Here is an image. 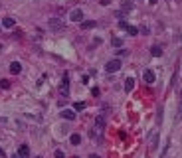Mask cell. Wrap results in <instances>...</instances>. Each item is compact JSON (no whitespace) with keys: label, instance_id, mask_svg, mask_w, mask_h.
Segmentation results:
<instances>
[{"label":"cell","instance_id":"obj_1","mask_svg":"<svg viewBox=\"0 0 182 158\" xmlns=\"http://www.w3.org/2000/svg\"><path fill=\"white\" fill-rule=\"evenodd\" d=\"M47 28H49V30H53V32H59V30H63V22H61L59 18H49Z\"/></svg>","mask_w":182,"mask_h":158},{"label":"cell","instance_id":"obj_2","mask_svg":"<svg viewBox=\"0 0 182 158\" xmlns=\"http://www.w3.org/2000/svg\"><path fill=\"white\" fill-rule=\"evenodd\" d=\"M105 69H107L109 73H115V71H119V69H121V61H119V59H111V61L105 65Z\"/></svg>","mask_w":182,"mask_h":158},{"label":"cell","instance_id":"obj_3","mask_svg":"<svg viewBox=\"0 0 182 158\" xmlns=\"http://www.w3.org/2000/svg\"><path fill=\"white\" fill-rule=\"evenodd\" d=\"M69 20H71V22H81V20H83V12H81L79 8L71 10V14H69Z\"/></svg>","mask_w":182,"mask_h":158},{"label":"cell","instance_id":"obj_4","mask_svg":"<svg viewBox=\"0 0 182 158\" xmlns=\"http://www.w3.org/2000/svg\"><path fill=\"white\" fill-rule=\"evenodd\" d=\"M95 128L97 130H103L105 128V115H99V117L95 118Z\"/></svg>","mask_w":182,"mask_h":158},{"label":"cell","instance_id":"obj_5","mask_svg":"<svg viewBox=\"0 0 182 158\" xmlns=\"http://www.w3.org/2000/svg\"><path fill=\"white\" fill-rule=\"evenodd\" d=\"M18 156L20 158H30V148H28V144H22V146H20Z\"/></svg>","mask_w":182,"mask_h":158},{"label":"cell","instance_id":"obj_6","mask_svg":"<svg viewBox=\"0 0 182 158\" xmlns=\"http://www.w3.org/2000/svg\"><path fill=\"white\" fill-rule=\"evenodd\" d=\"M61 117H63V118H67V120H73V118H75V111H73V109H63Z\"/></svg>","mask_w":182,"mask_h":158},{"label":"cell","instance_id":"obj_7","mask_svg":"<svg viewBox=\"0 0 182 158\" xmlns=\"http://www.w3.org/2000/svg\"><path fill=\"white\" fill-rule=\"evenodd\" d=\"M133 87H135V79H133V77H127V79H125V91H127V93H131V91H133Z\"/></svg>","mask_w":182,"mask_h":158},{"label":"cell","instance_id":"obj_8","mask_svg":"<svg viewBox=\"0 0 182 158\" xmlns=\"http://www.w3.org/2000/svg\"><path fill=\"white\" fill-rule=\"evenodd\" d=\"M95 28V20H81V30H91Z\"/></svg>","mask_w":182,"mask_h":158},{"label":"cell","instance_id":"obj_9","mask_svg":"<svg viewBox=\"0 0 182 158\" xmlns=\"http://www.w3.org/2000/svg\"><path fill=\"white\" fill-rule=\"evenodd\" d=\"M150 55L160 57V55H162V47H160V45H152V47H150Z\"/></svg>","mask_w":182,"mask_h":158},{"label":"cell","instance_id":"obj_10","mask_svg":"<svg viewBox=\"0 0 182 158\" xmlns=\"http://www.w3.org/2000/svg\"><path fill=\"white\" fill-rule=\"evenodd\" d=\"M144 81H146V83H154V71L146 69V71H144Z\"/></svg>","mask_w":182,"mask_h":158},{"label":"cell","instance_id":"obj_11","mask_svg":"<svg viewBox=\"0 0 182 158\" xmlns=\"http://www.w3.org/2000/svg\"><path fill=\"white\" fill-rule=\"evenodd\" d=\"M10 71H12V73H20V71H22V65H20L18 61H12V63H10Z\"/></svg>","mask_w":182,"mask_h":158},{"label":"cell","instance_id":"obj_12","mask_svg":"<svg viewBox=\"0 0 182 158\" xmlns=\"http://www.w3.org/2000/svg\"><path fill=\"white\" fill-rule=\"evenodd\" d=\"M69 142H71L73 146H79V144H81V136H79V134H71V136H69Z\"/></svg>","mask_w":182,"mask_h":158},{"label":"cell","instance_id":"obj_13","mask_svg":"<svg viewBox=\"0 0 182 158\" xmlns=\"http://www.w3.org/2000/svg\"><path fill=\"white\" fill-rule=\"evenodd\" d=\"M14 24H16L14 18H4V20H2V26H4V28H12Z\"/></svg>","mask_w":182,"mask_h":158},{"label":"cell","instance_id":"obj_14","mask_svg":"<svg viewBox=\"0 0 182 158\" xmlns=\"http://www.w3.org/2000/svg\"><path fill=\"white\" fill-rule=\"evenodd\" d=\"M125 30H127L131 36H136V34H138V28H135V26H129V24H127V28H125Z\"/></svg>","mask_w":182,"mask_h":158},{"label":"cell","instance_id":"obj_15","mask_svg":"<svg viewBox=\"0 0 182 158\" xmlns=\"http://www.w3.org/2000/svg\"><path fill=\"white\" fill-rule=\"evenodd\" d=\"M111 43H113L115 47H121V45H123V40H121V38H113V40H111Z\"/></svg>","mask_w":182,"mask_h":158},{"label":"cell","instance_id":"obj_16","mask_svg":"<svg viewBox=\"0 0 182 158\" xmlns=\"http://www.w3.org/2000/svg\"><path fill=\"white\" fill-rule=\"evenodd\" d=\"M131 8H133V4H131L129 0H125V2H123V10H131Z\"/></svg>","mask_w":182,"mask_h":158},{"label":"cell","instance_id":"obj_17","mask_svg":"<svg viewBox=\"0 0 182 158\" xmlns=\"http://www.w3.org/2000/svg\"><path fill=\"white\" fill-rule=\"evenodd\" d=\"M85 109V103H75V111H83Z\"/></svg>","mask_w":182,"mask_h":158},{"label":"cell","instance_id":"obj_18","mask_svg":"<svg viewBox=\"0 0 182 158\" xmlns=\"http://www.w3.org/2000/svg\"><path fill=\"white\" fill-rule=\"evenodd\" d=\"M156 142H158V136H156V134H154V136H152V144H150V148H152V150H154V148H156Z\"/></svg>","mask_w":182,"mask_h":158},{"label":"cell","instance_id":"obj_19","mask_svg":"<svg viewBox=\"0 0 182 158\" xmlns=\"http://www.w3.org/2000/svg\"><path fill=\"white\" fill-rule=\"evenodd\" d=\"M0 85H2V87H4V89H8V87H10V83H8V81H6V79H2V81H0Z\"/></svg>","mask_w":182,"mask_h":158},{"label":"cell","instance_id":"obj_20","mask_svg":"<svg viewBox=\"0 0 182 158\" xmlns=\"http://www.w3.org/2000/svg\"><path fill=\"white\" fill-rule=\"evenodd\" d=\"M55 158H65V154L61 150H55Z\"/></svg>","mask_w":182,"mask_h":158},{"label":"cell","instance_id":"obj_21","mask_svg":"<svg viewBox=\"0 0 182 158\" xmlns=\"http://www.w3.org/2000/svg\"><path fill=\"white\" fill-rule=\"evenodd\" d=\"M101 4H103V6H107V4H111V0H101Z\"/></svg>","mask_w":182,"mask_h":158},{"label":"cell","instance_id":"obj_22","mask_svg":"<svg viewBox=\"0 0 182 158\" xmlns=\"http://www.w3.org/2000/svg\"><path fill=\"white\" fill-rule=\"evenodd\" d=\"M148 2H150V4H156V2H158V0H148Z\"/></svg>","mask_w":182,"mask_h":158},{"label":"cell","instance_id":"obj_23","mask_svg":"<svg viewBox=\"0 0 182 158\" xmlns=\"http://www.w3.org/2000/svg\"><path fill=\"white\" fill-rule=\"evenodd\" d=\"M2 156H4V150H2V148H0V158H2Z\"/></svg>","mask_w":182,"mask_h":158},{"label":"cell","instance_id":"obj_24","mask_svg":"<svg viewBox=\"0 0 182 158\" xmlns=\"http://www.w3.org/2000/svg\"><path fill=\"white\" fill-rule=\"evenodd\" d=\"M89 158H99V156H95V154H91V156Z\"/></svg>","mask_w":182,"mask_h":158},{"label":"cell","instance_id":"obj_25","mask_svg":"<svg viewBox=\"0 0 182 158\" xmlns=\"http://www.w3.org/2000/svg\"><path fill=\"white\" fill-rule=\"evenodd\" d=\"M12 158H20V156H16V154H14V156H12Z\"/></svg>","mask_w":182,"mask_h":158},{"label":"cell","instance_id":"obj_26","mask_svg":"<svg viewBox=\"0 0 182 158\" xmlns=\"http://www.w3.org/2000/svg\"><path fill=\"white\" fill-rule=\"evenodd\" d=\"M38 158H40V156H38Z\"/></svg>","mask_w":182,"mask_h":158}]
</instances>
